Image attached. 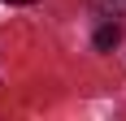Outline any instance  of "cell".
Listing matches in <instances>:
<instances>
[{"instance_id":"6da1fadb","label":"cell","mask_w":126,"mask_h":121,"mask_svg":"<svg viewBox=\"0 0 126 121\" xmlns=\"http://www.w3.org/2000/svg\"><path fill=\"white\" fill-rule=\"evenodd\" d=\"M117 43H122V30H117V26H100V30H96V48L100 52H113Z\"/></svg>"},{"instance_id":"7a4b0ae2","label":"cell","mask_w":126,"mask_h":121,"mask_svg":"<svg viewBox=\"0 0 126 121\" xmlns=\"http://www.w3.org/2000/svg\"><path fill=\"white\" fill-rule=\"evenodd\" d=\"M91 4H96L104 17H122V13H126V0H91Z\"/></svg>"},{"instance_id":"3957f363","label":"cell","mask_w":126,"mask_h":121,"mask_svg":"<svg viewBox=\"0 0 126 121\" xmlns=\"http://www.w3.org/2000/svg\"><path fill=\"white\" fill-rule=\"evenodd\" d=\"M9 4H31V0H9Z\"/></svg>"}]
</instances>
